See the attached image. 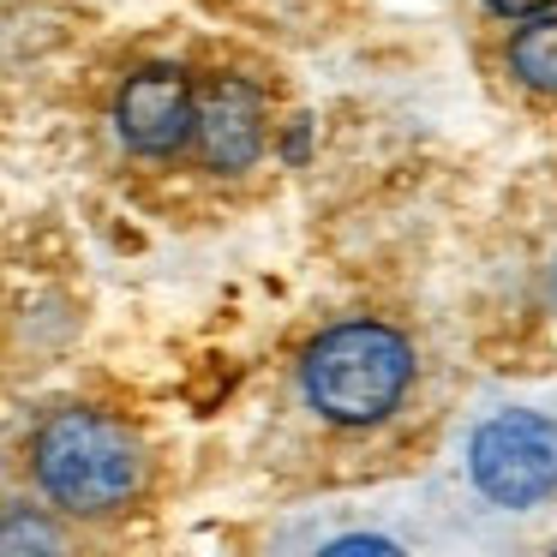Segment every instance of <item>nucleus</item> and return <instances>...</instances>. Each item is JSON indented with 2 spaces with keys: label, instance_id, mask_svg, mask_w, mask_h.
I'll return each instance as SVG.
<instances>
[{
  "label": "nucleus",
  "instance_id": "f257e3e1",
  "mask_svg": "<svg viewBox=\"0 0 557 557\" xmlns=\"http://www.w3.org/2000/svg\"><path fill=\"white\" fill-rule=\"evenodd\" d=\"M420 384V348L389 318H336L294 360V396L324 432L372 437L401 420Z\"/></svg>",
  "mask_w": 557,
  "mask_h": 557
},
{
  "label": "nucleus",
  "instance_id": "f03ea898",
  "mask_svg": "<svg viewBox=\"0 0 557 557\" xmlns=\"http://www.w3.org/2000/svg\"><path fill=\"white\" fill-rule=\"evenodd\" d=\"M25 473L61 521H114L145 504L150 449L109 408H54L25 437Z\"/></svg>",
  "mask_w": 557,
  "mask_h": 557
},
{
  "label": "nucleus",
  "instance_id": "6e6552de",
  "mask_svg": "<svg viewBox=\"0 0 557 557\" xmlns=\"http://www.w3.org/2000/svg\"><path fill=\"white\" fill-rule=\"evenodd\" d=\"M461 7H468L473 37H485V30H497V25H516V18H528V13H545V7H557V0H461Z\"/></svg>",
  "mask_w": 557,
  "mask_h": 557
},
{
  "label": "nucleus",
  "instance_id": "39448f33",
  "mask_svg": "<svg viewBox=\"0 0 557 557\" xmlns=\"http://www.w3.org/2000/svg\"><path fill=\"white\" fill-rule=\"evenodd\" d=\"M193 73L174 61H157V66H138L133 78L121 85L114 97V133L133 157H174L186 150L193 138Z\"/></svg>",
  "mask_w": 557,
  "mask_h": 557
},
{
  "label": "nucleus",
  "instance_id": "7ed1b4c3",
  "mask_svg": "<svg viewBox=\"0 0 557 557\" xmlns=\"http://www.w3.org/2000/svg\"><path fill=\"white\" fill-rule=\"evenodd\" d=\"M468 480L492 509H545L557 504V420L533 408H509L473 425Z\"/></svg>",
  "mask_w": 557,
  "mask_h": 557
},
{
  "label": "nucleus",
  "instance_id": "423d86ee",
  "mask_svg": "<svg viewBox=\"0 0 557 557\" xmlns=\"http://www.w3.org/2000/svg\"><path fill=\"white\" fill-rule=\"evenodd\" d=\"M473 54H480L485 78L504 97L533 102V109H557V7L473 37Z\"/></svg>",
  "mask_w": 557,
  "mask_h": 557
},
{
  "label": "nucleus",
  "instance_id": "0eeeda50",
  "mask_svg": "<svg viewBox=\"0 0 557 557\" xmlns=\"http://www.w3.org/2000/svg\"><path fill=\"white\" fill-rule=\"evenodd\" d=\"M73 533L54 509H0V552H66Z\"/></svg>",
  "mask_w": 557,
  "mask_h": 557
},
{
  "label": "nucleus",
  "instance_id": "20e7f679",
  "mask_svg": "<svg viewBox=\"0 0 557 557\" xmlns=\"http://www.w3.org/2000/svg\"><path fill=\"white\" fill-rule=\"evenodd\" d=\"M193 157L210 174H246L258 169L270 145V97L240 73H216L193 97Z\"/></svg>",
  "mask_w": 557,
  "mask_h": 557
}]
</instances>
